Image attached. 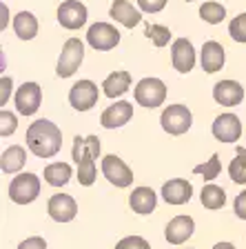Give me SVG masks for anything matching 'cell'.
<instances>
[{
    "mask_svg": "<svg viewBox=\"0 0 246 249\" xmlns=\"http://www.w3.org/2000/svg\"><path fill=\"white\" fill-rule=\"evenodd\" d=\"M25 142L31 149V154L38 158H53L62 149V131L51 120L40 118L33 124H29Z\"/></svg>",
    "mask_w": 246,
    "mask_h": 249,
    "instance_id": "cell-1",
    "label": "cell"
},
{
    "mask_svg": "<svg viewBox=\"0 0 246 249\" xmlns=\"http://www.w3.org/2000/svg\"><path fill=\"white\" fill-rule=\"evenodd\" d=\"M40 196V178L36 174H18L14 180L9 182V200H14L16 205H27L33 202Z\"/></svg>",
    "mask_w": 246,
    "mask_h": 249,
    "instance_id": "cell-2",
    "label": "cell"
},
{
    "mask_svg": "<svg viewBox=\"0 0 246 249\" xmlns=\"http://www.w3.org/2000/svg\"><path fill=\"white\" fill-rule=\"evenodd\" d=\"M162 129L171 136H182L191 129V124H193V116H191L189 107L184 105H169V107L162 111Z\"/></svg>",
    "mask_w": 246,
    "mask_h": 249,
    "instance_id": "cell-3",
    "label": "cell"
},
{
    "mask_svg": "<svg viewBox=\"0 0 246 249\" xmlns=\"http://www.w3.org/2000/svg\"><path fill=\"white\" fill-rule=\"evenodd\" d=\"M135 100L138 105L147 109H155L164 103L166 98V85L160 80V78H142L138 85H135Z\"/></svg>",
    "mask_w": 246,
    "mask_h": 249,
    "instance_id": "cell-4",
    "label": "cell"
},
{
    "mask_svg": "<svg viewBox=\"0 0 246 249\" xmlns=\"http://www.w3.org/2000/svg\"><path fill=\"white\" fill-rule=\"evenodd\" d=\"M82 58H84V45H82L78 38H69L62 47V53L58 58V67L56 73L60 78H69L78 71V67L82 65Z\"/></svg>",
    "mask_w": 246,
    "mask_h": 249,
    "instance_id": "cell-5",
    "label": "cell"
},
{
    "mask_svg": "<svg viewBox=\"0 0 246 249\" xmlns=\"http://www.w3.org/2000/svg\"><path fill=\"white\" fill-rule=\"evenodd\" d=\"M87 42L96 52H109L120 42V31L109 22H96L87 31Z\"/></svg>",
    "mask_w": 246,
    "mask_h": 249,
    "instance_id": "cell-6",
    "label": "cell"
},
{
    "mask_svg": "<svg viewBox=\"0 0 246 249\" xmlns=\"http://www.w3.org/2000/svg\"><path fill=\"white\" fill-rule=\"evenodd\" d=\"M102 174L115 187H129L133 182V171L129 169L127 162L115 154H109L102 158Z\"/></svg>",
    "mask_w": 246,
    "mask_h": 249,
    "instance_id": "cell-7",
    "label": "cell"
},
{
    "mask_svg": "<svg viewBox=\"0 0 246 249\" xmlns=\"http://www.w3.org/2000/svg\"><path fill=\"white\" fill-rule=\"evenodd\" d=\"M98 98H100V91H98V85L91 80H80L69 91V103L76 111H89L91 107H96Z\"/></svg>",
    "mask_w": 246,
    "mask_h": 249,
    "instance_id": "cell-8",
    "label": "cell"
},
{
    "mask_svg": "<svg viewBox=\"0 0 246 249\" xmlns=\"http://www.w3.org/2000/svg\"><path fill=\"white\" fill-rule=\"evenodd\" d=\"M58 22L65 29H80L87 25V7L80 0H65L58 7Z\"/></svg>",
    "mask_w": 246,
    "mask_h": 249,
    "instance_id": "cell-9",
    "label": "cell"
},
{
    "mask_svg": "<svg viewBox=\"0 0 246 249\" xmlns=\"http://www.w3.org/2000/svg\"><path fill=\"white\" fill-rule=\"evenodd\" d=\"M40 100H42V91L38 83H25L16 91V107H18V114L22 116L36 114L40 109Z\"/></svg>",
    "mask_w": 246,
    "mask_h": 249,
    "instance_id": "cell-10",
    "label": "cell"
},
{
    "mask_svg": "<svg viewBox=\"0 0 246 249\" xmlns=\"http://www.w3.org/2000/svg\"><path fill=\"white\" fill-rule=\"evenodd\" d=\"M133 116V105L127 103V100H118V103H113L111 107H107L100 116V124H102L104 129H118L122 124H127Z\"/></svg>",
    "mask_w": 246,
    "mask_h": 249,
    "instance_id": "cell-11",
    "label": "cell"
},
{
    "mask_svg": "<svg viewBox=\"0 0 246 249\" xmlns=\"http://www.w3.org/2000/svg\"><path fill=\"white\" fill-rule=\"evenodd\" d=\"M213 136L220 142H237L242 136V123L235 114H222L213 120Z\"/></svg>",
    "mask_w": 246,
    "mask_h": 249,
    "instance_id": "cell-12",
    "label": "cell"
},
{
    "mask_svg": "<svg viewBox=\"0 0 246 249\" xmlns=\"http://www.w3.org/2000/svg\"><path fill=\"white\" fill-rule=\"evenodd\" d=\"M47 212H49V216H51L56 223H69V220L76 218L78 205L69 194H56V196L49 198Z\"/></svg>",
    "mask_w": 246,
    "mask_h": 249,
    "instance_id": "cell-13",
    "label": "cell"
},
{
    "mask_svg": "<svg viewBox=\"0 0 246 249\" xmlns=\"http://www.w3.org/2000/svg\"><path fill=\"white\" fill-rule=\"evenodd\" d=\"M171 60H173V67L180 73H189L195 67V49L193 42L186 40V38H178L171 47Z\"/></svg>",
    "mask_w": 246,
    "mask_h": 249,
    "instance_id": "cell-14",
    "label": "cell"
},
{
    "mask_svg": "<svg viewBox=\"0 0 246 249\" xmlns=\"http://www.w3.org/2000/svg\"><path fill=\"white\" fill-rule=\"evenodd\" d=\"M213 98L222 107H235L244 100V87L235 80H220L213 87Z\"/></svg>",
    "mask_w": 246,
    "mask_h": 249,
    "instance_id": "cell-15",
    "label": "cell"
},
{
    "mask_svg": "<svg viewBox=\"0 0 246 249\" xmlns=\"http://www.w3.org/2000/svg\"><path fill=\"white\" fill-rule=\"evenodd\" d=\"M193 196V187L184 178H171L169 182L162 185V198L169 205H184Z\"/></svg>",
    "mask_w": 246,
    "mask_h": 249,
    "instance_id": "cell-16",
    "label": "cell"
},
{
    "mask_svg": "<svg viewBox=\"0 0 246 249\" xmlns=\"http://www.w3.org/2000/svg\"><path fill=\"white\" fill-rule=\"evenodd\" d=\"M193 229H195V223L191 216H175L166 229H164V236L169 240L171 245H182L193 236Z\"/></svg>",
    "mask_w": 246,
    "mask_h": 249,
    "instance_id": "cell-17",
    "label": "cell"
},
{
    "mask_svg": "<svg viewBox=\"0 0 246 249\" xmlns=\"http://www.w3.org/2000/svg\"><path fill=\"white\" fill-rule=\"evenodd\" d=\"M224 47L220 45L217 40H206L202 45V56H200V62H202V69L206 73H215L224 67Z\"/></svg>",
    "mask_w": 246,
    "mask_h": 249,
    "instance_id": "cell-18",
    "label": "cell"
},
{
    "mask_svg": "<svg viewBox=\"0 0 246 249\" xmlns=\"http://www.w3.org/2000/svg\"><path fill=\"white\" fill-rule=\"evenodd\" d=\"M140 11L142 9H135V7L131 5V2H127V0H113L109 14H111V18H115L120 25L133 29L135 25L142 22V14H140Z\"/></svg>",
    "mask_w": 246,
    "mask_h": 249,
    "instance_id": "cell-19",
    "label": "cell"
},
{
    "mask_svg": "<svg viewBox=\"0 0 246 249\" xmlns=\"http://www.w3.org/2000/svg\"><path fill=\"white\" fill-rule=\"evenodd\" d=\"M155 202H158V196L151 187H135L131 196H129V205L135 213H142V216H149L155 209Z\"/></svg>",
    "mask_w": 246,
    "mask_h": 249,
    "instance_id": "cell-20",
    "label": "cell"
},
{
    "mask_svg": "<svg viewBox=\"0 0 246 249\" xmlns=\"http://www.w3.org/2000/svg\"><path fill=\"white\" fill-rule=\"evenodd\" d=\"M129 87H131V73L129 71H113L102 83L104 96H109V98H118V96L127 93Z\"/></svg>",
    "mask_w": 246,
    "mask_h": 249,
    "instance_id": "cell-21",
    "label": "cell"
},
{
    "mask_svg": "<svg viewBox=\"0 0 246 249\" xmlns=\"http://www.w3.org/2000/svg\"><path fill=\"white\" fill-rule=\"evenodd\" d=\"M78 182L84 187H91L96 182V156L89 149V145L84 147L80 160H78Z\"/></svg>",
    "mask_w": 246,
    "mask_h": 249,
    "instance_id": "cell-22",
    "label": "cell"
},
{
    "mask_svg": "<svg viewBox=\"0 0 246 249\" xmlns=\"http://www.w3.org/2000/svg\"><path fill=\"white\" fill-rule=\"evenodd\" d=\"M14 31L20 40H31L38 34V20L31 11H20L14 18Z\"/></svg>",
    "mask_w": 246,
    "mask_h": 249,
    "instance_id": "cell-23",
    "label": "cell"
},
{
    "mask_svg": "<svg viewBox=\"0 0 246 249\" xmlns=\"http://www.w3.org/2000/svg\"><path fill=\"white\" fill-rule=\"evenodd\" d=\"M25 160H27V154H25V147L20 145H14L9 149L2 151V158H0V169L5 174H16L25 167Z\"/></svg>",
    "mask_w": 246,
    "mask_h": 249,
    "instance_id": "cell-24",
    "label": "cell"
},
{
    "mask_svg": "<svg viewBox=\"0 0 246 249\" xmlns=\"http://www.w3.org/2000/svg\"><path fill=\"white\" fill-rule=\"evenodd\" d=\"M45 180L51 187H62L71 180V167L67 162H53L45 167Z\"/></svg>",
    "mask_w": 246,
    "mask_h": 249,
    "instance_id": "cell-25",
    "label": "cell"
},
{
    "mask_svg": "<svg viewBox=\"0 0 246 249\" xmlns=\"http://www.w3.org/2000/svg\"><path fill=\"white\" fill-rule=\"evenodd\" d=\"M200 200H202V205H204L206 209H222L224 207V202H226V192L222 189V187L209 182V185L202 187Z\"/></svg>",
    "mask_w": 246,
    "mask_h": 249,
    "instance_id": "cell-26",
    "label": "cell"
},
{
    "mask_svg": "<svg viewBox=\"0 0 246 249\" xmlns=\"http://www.w3.org/2000/svg\"><path fill=\"white\" fill-rule=\"evenodd\" d=\"M200 18L204 22H209V25H217V22H222L226 18V9H224V5L211 0V2H204L200 7Z\"/></svg>",
    "mask_w": 246,
    "mask_h": 249,
    "instance_id": "cell-27",
    "label": "cell"
},
{
    "mask_svg": "<svg viewBox=\"0 0 246 249\" xmlns=\"http://www.w3.org/2000/svg\"><path fill=\"white\" fill-rule=\"evenodd\" d=\"M229 176L237 185H246V149H240L229 165Z\"/></svg>",
    "mask_w": 246,
    "mask_h": 249,
    "instance_id": "cell-28",
    "label": "cell"
},
{
    "mask_svg": "<svg viewBox=\"0 0 246 249\" xmlns=\"http://www.w3.org/2000/svg\"><path fill=\"white\" fill-rule=\"evenodd\" d=\"M220 171H222V165H220V156L217 154L211 156V160H206L204 165L193 167V174L204 176V180H215V178L220 176Z\"/></svg>",
    "mask_w": 246,
    "mask_h": 249,
    "instance_id": "cell-29",
    "label": "cell"
},
{
    "mask_svg": "<svg viewBox=\"0 0 246 249\" xmlns=\"http://www.w3.org/2000/svg\"><path fill=\"white\" fill-rule=\"evenodd\" d=\"M144 34H147V38H149L155 47H166L171 40V29L164 25H149Z\"/></svg>",
    "mask_w": 246,
    "mask_h": 249,
    "instance_id": "cell-30",
    "label": "cell"
},
{
    "mask_svg": "<svg viewBox=\"0 0 246 249\" xmlns=\"http://www.w3.org/2000/svg\"><path fill=\"white\" fill-rule=\"evenodd\" d=\"M229 34L233 40L237 42H246V14H237L229 25Z\"/></svg>",
    "mask_w": 246,
    "mask_h": 249,
    "instance_id": "cell-31",
    "label": "cell"
},
{
    "mask_svg": "<svg viewBox=\"0 0 246 249\" xmlns=\"http://www.w3.org/2000/svg\"><path fill=\"white\" fill-rule=\"evenodd\" d=\"M0 136L2 138H7V136H11L16 131V127H18V120H16V116L14 114H9V111H0Z\"/></svg>",
    "mask_w": 246,
    "mask_h": 249,
    "instance_id": "cell-32",
    "label": "cell"
},
{
    "mask_svg": "<svg viewBox=\"0 0 246 249\" xmlns=\"http://www.w3.org/2000/svg\"><path fill=\"white\" fill-rule=\"evenodd\" d=\"M115 249H151V245L142 236H127L115 245Z\"/></svg>",
    "mask_w": 246,
    "mask_h": 249,
    "instance_id": "cell-33",
    "label": "cell"
},
{
    "mask_svg": "<svg viewBox=\"0 0 246 249\" xmlns=\"http://www.w3.org/2000/svg\"><path fill=\"white\" fill-rule=\"evenodd\" d=\"M138 7L147 14H158L166 7V0H138Z\"/></svg>",
    "mask_w": 246,
    "mask_h": 249,
    "instance_id": "cell-34",
    "label": "cell"
},
{
    "mask_svg": "<svg viewBox=\"0 0 246 249\" xmlns=\"http://www.w3.org/2000/svg\"><path fill=\"white\" fill-rule=\"evenodd\" d=\"M18 249H47V243L40 236H31V238L22 240V243L18 245Z\"/></svg>",
    "mask_w": 246,
    "mask_h": 249,
    "instance_id": "cell-35",
    "label": "cell"
},
{
    "mask_svg": "<svg viewBox=\"0 0 246 249\" xmlns=\"http://www.w3.org/2000/svg\"><path fill=\"white\" fill-rule=\"evenodd\" d=\"M235 213H237V218H242V220H246V192H242L240 196L235 198Z\"/></svg>",
    "mask_w": 246,
    "mask_h": 249,
    "instance_id": "cell-36",
    "label": "cell"
},
{
    "mask_svg": "<svg viewBox=\"0 0 246 249\" xmlns=\"http://www.w3.org/2000/svg\"><path fill=\"white\" fill-rule=\"evenodd\" d=\"M0 85H2V96H0V105L5 107L7 100H9V93H11V87H14V83H11V78L2 76V80H0Z\"/></svg>",
    "mask_w": 246,
    "mask_h": 249,
    "instance_id": "cell-37",
    "label": "cell"
},
{
    "mask_svg": "<svg viewBox=\"0 0 246 249\" xmlns=\"http://www.w3.org/2000/svg\"><path fill=\"white\" fill-rule=\"evenodd\" d=\"M87 145H89V149L93 151V156H100V138L98 136H87Z\"/></svg>",
    "mask_w": 246,
    "mask_h": 249,
    "instance_id": "cell-38",
    "label": "cell"
},
{
    "mask_svg": "<svg viewBox=\"0 0 246 249\" xmlns=\"http://www.w3.org/2000/svg\"><path fill=\"white\" fill-rule=\"evenodd\" d=\"M213 249H235V245H231V243H217Z\"/></svg>",
    "mask_w": 246,
    "mask_h": 249,
    "instance_id": "cell-39",
    "label": "cell"
},
{
    "mask_svg": "<svg viewBox=\"0 0 246 249\" xmlns=\"http://www.w3.org/2000/svg\"><path fill=\"white\" fill-rule=\"evenodd\" d=\"M186 2H191V0H186Z\"/></svg>",
    "mask_w": 246,
    "mask_h": 249,
    "instance_id": "cell-40",
    "label": "cell"
}]
</instances>
